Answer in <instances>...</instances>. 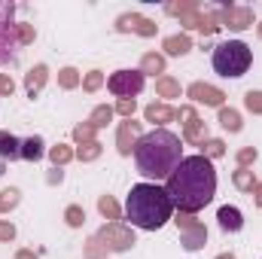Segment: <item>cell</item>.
<instances>
[{
  "label": "cell",
  "instance_id": "1",
  "mask_svg": "<svg viewBox=\"0 0 262 259\" xmlns=\"http://www.w3.org/2000/svg\"><path fill=\"white\" fill-rule=\"evenodd\" d=\"M165 192L180 213H198L216 195V171L207 156H186L165 180Z\"/></svg>",
  "mask_w": 262,
  "mask_h": 259
},
{
  "label": "cell",
  "instance_id": "2",
  "mask_svg": "<svg viewBox=\"0 0 262 259\" xmlns=\"http://www.w3.org/2000/svg\"><path fill=\"white\" fill-rule=\"evenodd\" d=\"M183 162V140L168 128H152L134 143V165L152 183L168 180L174 168Z\"/></svg>",
  "mask_w": 262,
  "mask_h": 259
},
{
  "label": "cell",
  "instance_id": "3",
  "mask_svg": "<svg viewBox=\"0 0 262 259\" xmlns=\"http://www.w3.org/2000/svg\"><path fill=\"white\" fill-rule=\"evenodd\" d=\"M174 213V204L159 183H137L125 198V220L143 232L162 229Z\"/></svg>",
  "mask_w": 262,
  "mask_h": 259
},
{
  "label": "cell",
  "instance_id": "4",
  "mask_svg": "<svg viewBox=\"0 0 262 259\" xmlns=\"http://www.w3.org/2000/svg\"><path fill=\"white\" fill-rule=\"evenodd\" d=\"M213 70L220 73V76H226V79H238V76H244L250 64H253V52H250V46L247 43H241V40H226V43H220L216 49H213Z\"/></svg>",
  "mask_w": 262,
  "mask_h": 259
},
{
  "label": "cell",
  "instance_id": "5",
  "mask_svg": "<svg viewBox=\"0 0 262 259\" xmlns=\"http://www.w3.org/2000/svg\"><path fill=\"white\" fill-rule=\"evenodd\" d=\"M18 58V40L12 25V3H0V64H12Z\"/></svg>",
  "mask_w": 262,
  "mask_h": 259
},
{
  "label": "cell",
  "instance_id": "6",
  "mask_svg": "<svg viewBox=\"0 0 262 259\" xmlns=\"http://www.w3.org/2000/svg\"><path fill=\"white\" fill-rule=\"evenodd\" d=\"M107 89L119 98H131L143 89V73L140 70H116L110 79H107Z\"/></svg>",
  "mask_w": 262,
  "mask_h": 259
},
{
  "label": "cell",
  "instance_id": "7",
  "mask_svg": "<svg viewBox=\"0 0 262 259\" xmlns=\"http://www.w3.org/2000/svg\"><path fill=\"white\" fill-rule=\"evenodd\" d=\"M216 220H220V226H223L226 232H241V226H244V220H241V210H238V207H220Z\"/></svg>",
  "mask_w": 262,
  "mask_h": 259
},
{
  "label": "cell",
  "instance_id": "8",
  "mask_svg": "<svg viewBox=\"0 0 262 259\" xmlns=\"http://www.w3.org/2000/svg\"><path fill=\"white\" fill-rule=\"evenodd\" d=\"M189 95L195 98L198 104H213V107L223 104V92H216V89H210V85H201V82H195V85L189 89Z\"/></svg>",
  "mask_w": 262,
  "mask_h": 259
},
{
  "label": "cell",
  "instance_id": "9",
  "mask_svg": "<svg viewBox=\"0 0 262 259\" xmlns=\"http://www.w3.org/2000/svg\"><path fill=\"white\" fill-rule=\"evenodd\" d=\"M0 159H21V140L9 131H0Z\"/></svg>",
  "mask_w": 262,
  "mask_h": 259
},
{
  "label": "cell",
  "instance_id": "10",
  "mask_svg": "<svg viewBox=\"0 0 262 259\" xmlns=\"http://www.w3.org/2000/svg\"><path fill=\"white\" fill-rule=\"evenodd\" d=\"M43 137H28V140H21V159L25 162H37V159H43Z\"/></svg>",
  "mask_w": 262,
  "mask_h": 259
},
{
  "label": "cell",
  "instance_id": "11",
  "mask_svg": "<svg viewBox=\"0 0 262 259\" xmlns=\"http://www.w3.org/2000/svg\"><path fill=\"white\" fill-rule=\"evenodd\" d=\"M226 21H229L232 31H244V28H250V12L247 9H229L226 12Z\"/></svg>",
  "mask_w": 262,
  "mask_h": 259
},
{
  "label": "cell",
  "instance_id": "12",
  "mask_svg": "<svg viewBox=\"0 0 262 259\" xmlns=\"http://www.w3.org/2000/svg\"><path fill=\"white\" fill-rule=\"evenodd\" d=\"M43 79H46V67H43V64H37L34 70H31V73H28V95H31V98L40 92Z\"/></svg>",
  "mask_w": 262,
  "mask_h": 259
},
{
  "label": "cell",
  "instance_id": "13",
  "mask_svg": "<svg viewBox=\"0 0 262 259\" xmlns=\"http://www.w3.org/2000/svg\"><path fill=\"white\" fill-rule=\"evenodd\" d=\"M220 122H223V128H229V131H241V116L235 110H220Z\"/></svg>",
  "mask_w": 262,
  "mask_h": 259
},
{
  "label": "cell",
  "instance_id": "14",
  "mask_svg": "<svg viewBox=\"0 0 262 259\" xmlns=\"http://www.w3.org/2000/svg\"><path fill=\"white\" fill-rule=\"evenodd\" d=\"M165 46H168V52H171V55H183V52L189 49V40H186V37H171Z\"/></svg>",
  "mask_w": 262,
  "mask_h": 259
},
{
  "label": "cell",
  "instance_id": "15",
  "mask_svg": "<svg viewBox=\"0 0 262 259\" xmlns=\"http://www.w3.org/2000/svg\"><path fill=\"white\" fill-rule=\"evenodd\" d=\"M146 116H149L152 122H165V119H171V110H168V107H149Z\"/></svg>",
  "mask_w": 262,
  "mask_h": 259
},
{
  "label": "cell",
  "instance_id": "16",
  "mask_svg": "<svg viewBox=\"0 0 262 259\" xmlns=\"http://www.w3.org/2000/svg\"><path fill=\"white\" fill-rule=\"evenodd\" d=\"M15 201H18V192H15V189H6V192H3V198H0V210H6V207H12Z\"/></svg>",
  "mask_w": 262,
  "mask_h": 259
},
{
  "label": "cell",
  "instance_id": "17",
  "mask_svg": "<svg viewBox=\"0 0 262 259\" xmlns=\"http://www.w3.org/2000/svg\"><path fill=\"white\" fill-rule=\"evenodd\" d=\"M247 107L250 110H262V92H250L247 95Z\"/></svg>",
  "mask_w": 262,
  "mask_h": 259
},
{
  "label": "cell",
  "instance_id": "18",
  "mask_svg": "<svg viewBox=\"0 0 262 259\" xmlns=\"http://www.w3.org/2000/svg\"><path fill=\"white\" fill-rule=\"evenodd\" d=\"M235 183H238L241 189H250V186H253V183H250V174H247V171H238V174H235Z\"/></svg>",
  "mask_w": 262,
  "mask_h": 259
},
{
  "label": "cell",
  "instance_id": "19",
  "mask_svg": "<svg viewBox=\"0 0 262 259\" xmlns=\"http://www.w3.org/2000/svg\"><path fill=\"white\" fill-rule=\"evenodd\" d=\"M49 156H52V162H55V165H58V162H67V159H70V153H67V149H61V146H55V149H52Z\"/></svg>",
  "mask_w": 262,
  "mask_h": 259
},
{
  "label": "cell",
  "instance_id": "20",
  "mask_svg": "<svg viewBox=\"0 0 262 259\" xmlns=\"http://www.w3.org/2000/svg\"><path fill=\"white\" fill-rule=\"evenodd\" d=\"M61 85H76V70H61Z\"/></svg>",
  "mask_w": 262,
  "mask_h": 259
},
{
  "label": "cell",
  "instance_id": "21",
  "mask_svg": "<svg viewBox=\"0 0 262 259\" xmlns=\"http://www.w3.org/2000/svg\"><path fill=\"white\" fill-rule=\"evenodd\" d=\"M159 89H162V95H177V92H180V89H177V82H171V79H165Z\"/></svg>",
  "mask_w": 262,
  "mask_h": 259
},
{
  "label": "cell",
  "instance_id": "22",
  "mask_svg": "<svg viewBox=\"0 0 262 259\" xmlns=\"http://www.w3.org/2000/svg\"><path fill=\"white\" fill-rule=\"evenodd\" d=\"M101 210H104V213H110V217H116V204H113L110 198H101Z\"/></svg>",
  "mask_w": 262,
  "mask_h": 259
},
{
  "label": "cell",
  "instance_id": "23",
  "mask_svg": "<svg viewBox=\"0 0 262 259\" xmlns=\"http://www.w3.org/2000/svg\"><path fill=\"white\" fill-rule=\"evenodd\" d=\"M0 95H12V79L9 76H0Z\"/></svg>",
  "mask_w": 262,
  "mask_h": 259
},
{
  "label": "cell",
  "instance_id": "24",
  "mask_svg": "<svg viewBox=\"0 0 262 259\" xmlns=\"http://www.w3.org/2000/svg\"><path fill=\"white\" fill-rule=\"evenodd\" d=\"M119 113H134V98H122V101H119Z\"/></svg>",
  "mask_w": 262,
  "mask_h": 259
},
{
  "label": "cell",
  "instance_id": "25",
  "mask_svg": "<svg viewBox=\"0 0 262 259\" xmlns=\"http://www.w3.org/2000/svg\"><path fill=\"white\" fill-rule=\"evenodd\" d=\"M101 85V73H92L89 79H85V89H98Z\"/></svg>",
  "mask_w": 262,
  "mask_h": 259
},
{
  "label": "cell",
  "instance_id": "26",
  "mask_svg": "<svg viewBox=\"0 0 262 259\" xmlns=\"http://www.w3.org/2000/svg\"><path fill=\"white\" fill-rule=\"evenodd\" d=\"M207 153H210V156H220V153H223V143H220V140H210V143H207Z\"/></svg>",
  "mask_w": 262,
  "mask_h": 259
},
{
  "label": "cell",
  "instance_id": "27",
  "mask_svg": "<svg viewBox=\"0 0 262 259\" xmlns=\"http://www.w3.org/2000/svg\"><path fill=\"white\" fill-rule=\"evenodd\" d=\"M67 217H70V220H67L70 226H79V223H82V220H79V210H76V207H70V210H67Z\"/></svg>",
  "mask_w": 262,
  "mask_h": 259
},
{
  "label": "cell",
  "instance_id": "28",
  "mask_svg": "<svg viewBox=\"0 0 262 259\" xmlns=\"http://www.w3.org/2000/svg\"><path fill=\"white\" fill-rule=\"evenodd\" d=\"M143 64H146V67H156V70H159V67H162V61H159L156 55H146V61H143Z\"/></svg>",
  "mask_w": 262,
  "mask_h": 259
},
{
  "label": "cell",
  "instance_id": "29",
  "mask_svg": "<svg viewBox=\"0 0 262 259\" xmlns=\"http://www.w3.org/2000/svg\"><path fill=\"white\" fill-rule=\"evenodd\" d=\"M12 235H15L12 226H0V238H12Z\"/></svg>",
  "mask_w": 262,
  "mask_h": 259
},
{
  "label": "cell",
  "instance_id": "30",
  "mask_svg": "<svg viewBox=\"0 0 262 259\" xmlns=\"http://www.w3.org/2000/svg\"><path fill=\"white\" fill-rule=\"evenodd\" d=\"M250 159H256V153H250V149H244V153H241V162H250Z\"/></svg>",
  "mask_w": 262,
  "mask_h": 259
},
{
  "label": "cell",
  "instance_id": "31",
  "mask_svg": "<svg viewBox=\"0 0 262 259\" xmlns=\"http://www.w3.org/2000/svg\"><path fill=\"white\" fill-rule=\"evenodd\" d=\"M18 259H31V256H28V253H21V256H18Z\"/></svg>",
  "mask_w": 262,
  "mask_h": 259
},
{
  "label": "cell",
  "instance_id": "32",
  "mask_svg": "<svg viewBox=\"0 0 262 259\" xmlns=\"http://www.w3.org/2000/svg\"><path fill=\"white\" fill-rule=\"evenodd\" d=\"M220 259H235V256H220Z\"/></svg>",
  "mask_w": 262,
  "mask_h": 259
},
{
  "label": "cell",
  "instance_id": "33",
  "mask_svg": "<svg viewBox=\"0 0 262 259\" xmlns=\"http://www.w3.org/2000/svg\"><path fill=\"white\" fill-rule=\"evenodd\" d=\"M259 204H262V189H259Z\"/></svg>",
  "mask_w": 262,
  "mask_h": 259
},
{
  "label": "cell",
  "instance_id": "34",
  "mask_svg": "<svg viewBox=\"0 0 262 259\" xmlns=\"http://www.w3.org/2000/svg\"><path fill=\"white\" fill-rule=\"evenodd\" d=\"M0 174H3V165H0Z\"/></svg>",
  "mask_w": 262,
  "mask_h": 259
}]
</instances>
